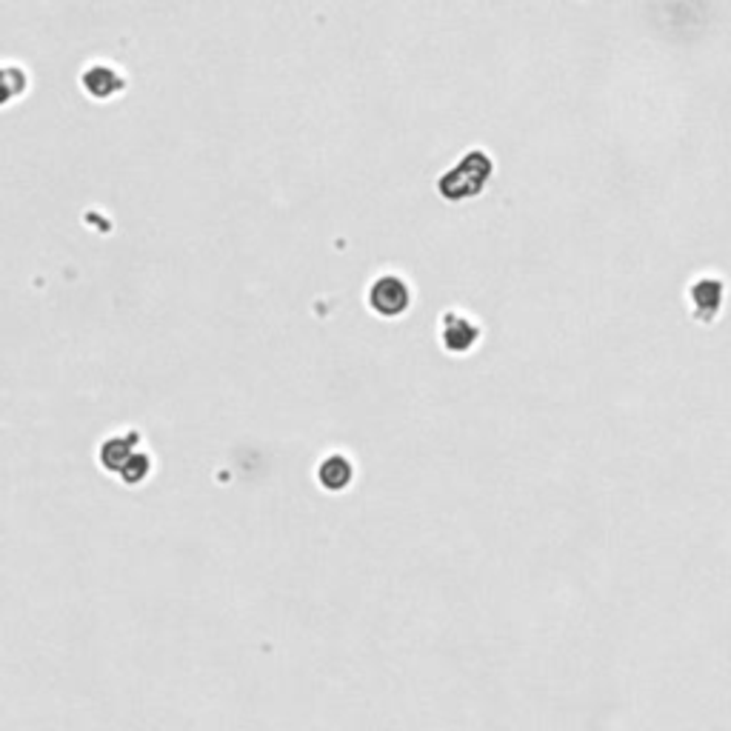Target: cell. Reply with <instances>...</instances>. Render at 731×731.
<instances>
[{
  "mask_svg": "<svg viewBox=\"0 0 731 731\" xmlns=\"http://www.w3.org/2000/svg\"><path fill=\"white\" fill-rule=\"evenodd\" d=\"M492 177V160L486 152H468L458 166L441 177V194L449 201H466L483 192Z\"/></svg>",
  "mask_w": 731,
  "mask_h": 731,
  "instance_id": "6da1fadb",
  "label": "cell"
},
{
  "mask_svg": "<svg viewBox=\"0 0 731 731\" xmlns=\"http://www.w3.org/2000/svg\"><path fill=\"white\" fill-rule=\"evenodd\" d=\"M409 286H406L403 278L397 274H386V278L371 283V291H369V303L375 312L386 315V317H395V315H403L406 308H409Z\"/></svg>",
  "mask_w": 731,
  "mask_h": 731,
  "instance_id": "7a4b0ae2",
  "label": "cell"
},
{
  "mask_svg": "<svg viewBox=\"0 0 731 731\" xmlns=\"http://www.w3.org/2000/svg\"><path fill=\"white\" fill-rule=\"evenodd\" d=\"M84 86L94 97H109L123 86V77L111 67H101V63H97V67H89V72L84 75Z\"/></svg>",
  "mask_w": 731,
  "mask_h": 731,
  "instance_id": "3957f363",
  "label": "cell"
},
{
  "mask_svg": "<svg viewBox=\"0 0 731 731\" xmlns=\"http://www.w3.org/2000/svg\"><path fill=\"white\" fill-rule=\"evenodd\" d=\"M477 337V326L466 317H449L443 326V340L449 349H468Z\"/></svg>",
  "mask_w": 731,
  "mask_h": 731,
  "instance_id": "277c9868",
  "label": "cell"
},
{
  "mask_svg": "<svg viewBox=\"0 0 731 731\" xmlns=\"http://www.w3.org/2000/svg\"><path fill=\"white\" fill-rule=\"evenodd\" d=\"M720 295H723V283L714 281V278H706L700 283H694L691 289V300L694 306L700 308V317H706V306H711V312L720 306Z\"/></svg>",
  "mask_w": 731,
  "mask_h": 731,
  "instance_id": "5b68a950",
  "label": "cell"
},
{
  "mask_svg": "<svg viewBox=\"0 0 731 731\" xmlns=\"http://www.w3.org/2000/svg\"><path fill=\"white\" fill-rule=\"evenodd\" d=\"M26 89V75L21 67H0V106L14 101Z\"/></svg>",
  "mask_w": 731,
  "mask_h": 731,
  "instance_id": "8992f818",
  "label": "cell"
}]
</instances>
